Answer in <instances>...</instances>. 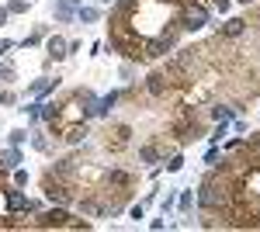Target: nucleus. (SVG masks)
Masks as SVG:
<instances>
[{
    "label": "nucleus",
    "instance_id": "11",
    "mask_svg": "<svg viewBox=\"0 0 260 232\" xmlns=\"http://www.w3.org/2000/svg\"><path fill=\"white\" fill-rule=\"evenodd\" d=\"M136 184V177L128 174V170H108V187H115V191H128Z\"/></svg>",
    "mask_w": 260,
    "mask_h": 232
},
{
    "label": "nucleus",
    "instance_id": "31",
    "mask_svg": "<svg viewBox=\"0 0 260 232\" xmlns=\"http://www.w3.org/2000/svg\"><path fill=\"white\" fill-rule=\"evenodd\" d=\"M250 146H253V149H257V153H260V132H257V136H253V142H250Z\"/></svg>",
    "mask_w": 260,
    "mask_h": 232
},
{
    "label": "nucleus",
    "instance_id": "28",
    "mask_svg": "<svg viewBox=\"0 0 260 232\" xmlns=\"http://www.w3.org/2000/svg\"><path fill=\"white\" fill-rule=\"evenodd\" d=\"M14 101H18V97L11 94V90H4V94H0V104H14Z\"/></svg>",
    "mask_w": 260,
    "mask_h": 232
},
{
    "label": "nucleus",
    "instance_id": "25",
    "mask_svg": "<svg viewBox=\"0 0 260 232\" xmlns=\"http://www.w3.org/2000/svg\"><path fill=\"white\" fill-rule=\"evenodd\" d=\"M24 139H28V132H24V128H14V132H11V146H21Z\"/></svg>",
    "mask_w": 260,
    "mask_h": 232
},
{
    "label": "nucleus",
    "instance_id": "29",
    "mask_svg": "<svg viewBox=\"0 0 260 232\" xmlns=\"http://www.w3.org/2000/svg\"><path fill=\"white\" fill-rule=\"evenodd\" d=\"M31 142H35V149H42V153L49 149V142H45V139H42V136H35V139H31Z\"/></svg>",
    "mask_w": 260,
    "mask_h": 232
},
{
    "label": "nucleus",
    "instance_id": "6",
    "mask_svg": "<svg viewBox=\"0 0 260 232\" xmlns=\"http://www.w3.org/2000/svg\"><path fill=\"white\" fill-rule=\"evenodd\" d=\"M146 94L149 97H167L170 94V83H167V77H163V70H153V73L146 77Z\"/></svg>",
    "mask_w": 260,
    "mask_h": 232
},
{
    "label": "nucleus",
    "instance_id": "2",
    "mask_svg": "<svg viewBox=\"0 0 260 232\" xmlns=\"http://www.w3.org/2000/svg\"><path fill=\"white\" fill-rule=\"evenodd\" d=\"M177 21L184 31H201L208 24V7L205 4H194V0H184L177 7Z\"/></svg>",
    "mask_w": 260,
    "mask_h": 232
},
{
    "label": "nucleus",
    "instance_id": "9",
    "mask_svg": "<svg viewBox=\"0 0 260 232\" xmlns=\"http://www.w3.org/2000/svg\"><path fill=\"white\" fill-rule=\"evenodd\" d=\"M52 174L59 177V180H66V184H73V180H77V174H80V170H77V159H73V156H66V159H56Z\"/></svg>",
    "mask_w": 260,
    "mask_h": 232
},
{
    "label": "nucleus",
    "instance_id": "33",
    "mask_svg": "<svg viewBox=\"0 0 260 232\" xmlns=\"http://www.w3.org/2000/svg\"><path fill=\"white\" fill-rule=\"evenodd\" d=\"M101 4H115V0H101Z\"/></svg>",
    "mask_w": 260,
    "mask_h": 232
},
{
    "label": "nucleus",
    "instance_id": "18",
    "mask_svg": "<svg viewBox=\"0 0 260 232\" xmlns=\"http://www.w3.org/2000/svg\"><path fill=\"white\" fill-rule=\"evenodd\" d=\"M208 115L215 118V121H225V125H229V121H233V115H236V108H225V104H212V111H208Z\"/></svg>",
    "mask_w": 260,
    "mask_h": 232
},
{
    "label": "nucleus",
    "instance_id": "26",
    "mask_svg": "<svg viewBox=\"0 0 260 232\" xmlns=\"http://www.w3.org/2000/svg\"><path fill=\"white\" fill-rule=\"evenodd\" d=\"M66 229H90V222H87V218H70Z\"/></svg>",
    "mask_w": 260,
    "mask_h": 232
},
{
    "label": "nucleus",
    "instance_id": "23",
    "mask_svg": "<svg viewBox=\"0 0 260 232\" xmlns=\"http://www.w3.org/2000/svg\"><path fill=\"white\" fill-rule=\"evenodd\" d=\"M180 212H191V205H194V197H191V191H180Z\"/></svg>",
    "mask_w": 260,
    "mask_h": 232
},
{
    "label": "nucleus",
    "instance_id": "1",
    "mask_svg": "<svg viewBox=\"0 0 260 232\" xmlns=\"http://www.w3.org/2000/svg\"><path fill=\"white\" fill-rule=\"evenodd\" d=\"M198 205H201V212H219V215H225V212H229V205H233L229 180H225V177H219V174L205 177V180H201V187H198Z\"/></svg>",
    "mask_w": 260,
    "mask_h": 232
},
{
    "label": "nucleus",
    "instance_id": "17",
    "mask_svg": "<svg viewBox=\"0 0 260 232\" xmlns=\"http://www.w3.org/2000/svg\"><path fill=\"white\" fill-rule=\"evenodd\" d=\"M18 163H21L18 146H11V149H4V153H0V167H4V170H18Z\"/></svg>",
    "mask_w": 260,
    "mask_h": 232
},
{
    "label": "nucleus",
    "instance_id": "20",
    "mask_svg": "<svg viewBox=\"0 0 260 232\" xmlns=\"http://www.w3.org/2000/svg\"><path fill=\"white\" fill-rule=\"evenodd\" d=\"M77 18H80L83 24H94V21L101 18V11H98V7H80V11H77Z\"/></svg>",
    "mask_w": 260,
    "mask_h": 232
},
{
    "label": "nucleus",
    "instance_id": "10",
    "mask_svg": "<svg viewBox=\"0 0 260 232\" xmlns=\"http://www.w3.org/2000/svg\"><path fill=\"white\" fill-rule=\"evenodd\" d=\"M246 18H225V24H219V35L222 39H240L243 31H246Z\"/></svg>",
    "mask_w": 260,
    "mask_h": 232
},
{
    "label": "nucleus",
    "instance_id": "8",
    "mask_svg": "<svg viewBox=\"0 0 260 232\" xmlns=\"http://www.w3.org/2000/svg\"><path fill=\"white\" fill-rule=\"evenodd\" d=\"M170 52V45L160 39V35H153V39H142V56L146 59H163Z\"/></svg>",
    "mask_w": 260,
    "mask_h": 232
},
{
    "label": "nucleus",
    "instance_id": "15",
    "mask_svg": "<svg viewBox=\"0 0 260 232\" xmlns=\"http://www.w3.org/2000/svg\"><path fill=\"white\" fill-rule=\"evenodd\" d=\"M45 49H49V59H56V62L70 56V42H62V39H49Z\"/></svg>",
    "mask_w": 260,
    "mask_h": 232
},
{
    "label": "nucleus",
    "instance_id": "24",
    "mask_svg": "<svg viewBox=\"0 0 260 232\" xmlns=\"http://www.w3.org/2000/svg\"><path fill=\"white\" fill-rule=\"evenodd\" d=\"M180 167H184V159H180L177 153H174V156H170V159H167V170H170V174H177Z\"/></svg>",
    "mask_w": 260,
    "mask_h": 232
},
{
    "label": "nucleus",
    "instance_id": "30",
    "mask_svg": "<svg viewBox=\"0 0 260 232\" xmlns=\"http://www.w3.org/2000/svg\"><path fill=\"white\" fill-rule=\"evenodd\" d=\"M11 45H14V42H7V39H0V56H4V52H7V49H11Z\"/></svg>",
    "mask_w": 260,
    "mask_h": 232
},
{
    "label": "nucleus",
    "instance_id": "22",
    "mask_svg": "<svg viewBox=\"0 0 260 232\" xmlns=\"http://www.w3.org/2000/svg\"><path fill=\"white\" fill-rule=\"evenodd\" d=\"M28 11V0H11L7 4V14H24Z\"/></svg>",
    "mask_w": 260,
    "mask_h": 232
},
{
    "label": "nucleus",
    "instance_id": "34",
    "mask_svg": "<svg viewBox=\"0 0 260 232\" xmlns=\"http://www.w3.org/2000/svg\"><path fill=\"white\" fill-rule=\"evenodd\" d=\"M240 4H253V0H240Z\"/></svg>",
    "mask_w": 260,
    "mask_h": 232
},
{
    "label": "nucleus",
    "instance_id": "19",
    "mask_svg": "<svg viewBox=\"0 0 260 232\" xmlns=\"http://www.w3.org/2000/svg\"><path fill=\"white\" fill-rule=\"evenodd\" d=\"M59 108H62V104H56V101H49V104H42V108H39V118H45V121L52 125V121L59 118Z\"/></svg>",
    "mask_w": 260,
    "mask_h": 232
},
{
    "label": "nucleus",
    "instance_id": "3",
    "mask_svg": "<svg viewBox=\"0 0 260 232\" xmlns=\"http://www.w3.org/2000/svg\"><path fill=\"white\" fill-rule=\"evenodd\" d=\"M42 194H45L52 205H70V201H77V194H73V184L59 180V177L52 174V170L42 177Z\"/></svg>",
    "mask_w": 260,
    "mask_h": 232
},
{
    "label": "nucleus",
    "instance_id": "35",
    "mask_svg": "<svg viewBox=\"0 0 260 232\" xmlns=\"http://www.w3.org/2000/svg\"><path fill=\"white\" fill-rule=\"evenodd\" d=\"M0 177H4V167H0Z\"/></svg>",
    "mask_w": 260,
    "mask_h": 232
},
{
    "label": "nucleus",
    "instance_id": "14",
    "mask_svg": "<svg viewBox=\"0 0 260 232\" xmlns=\"http://www.w3.org/2000/svg\"><path fill=\"white\" fill-rule=\"evenodd\" d=\"M77 11H80V0H59V4H56V21L77 18Z\"/></svg>",
    "mask_w": 260,
    "mask_h": 232
},
{
    "label": "nucleus",
    "instance_id": "7",
    "mask_svg": "<svg viewBox=\"0 0 260 232\" xmlns=\"http://www.w3.org/2000/svg\"><path fill=\"white\" fill-rule=\"evenodd\" d=\"M4 197H7V215H18V212H28V197L18 191V184L14 187H0Z\"/></svg>",
    "mask_w": 260,
    "mask_h": 232
},
{
    "label": "nucleus",
    "instance_id": "13",
    "mask_svg": "<svg viewBox=\"0 0 260 232\" xmlns=\"http://www.w3.org/2000/svg\"><path fill=\"white\" fill-rule=\"evenodd\" d=\"M59 136L70 142V146H77V142H83V139L90 136V128H87V121H77V125H70V128H59Z\"/></svg>",
    "mask_w": 260,
    "mask_h": 232
},
{
    "label": "nucleus",
    "instance_id": "16",
    "mask_svg": "<svg viewBox=\"0 0 260 232\" xmlns=\"http://www.w3.org/2000/svg\"><path fill=\"white\" fill-rule=\"evenodd\" d=\"M77 208H80L87 218H101V201L98 197H77Z\"/></svg>",
    "mask_w": 260,
    "mask_h": 232
},
{
    "label": "nucleus",
    "instance_id": "32",
    "mask_svg": "<svg viewBox=\"0 0 260 232\" xmlns=\"http://www.w3.org/2000/svg\"><path fill=\"white\" fill-rule=\"evenodd\" d=\"M0 24H7V7H0Z\"/></svg>",
    "mask_w": 260,
    "mask_h": 232
},
{
    "label": "nucleus",
    "instance_id": "5",
    "mask_svg": "<svg viewBox=\"0 0 260 232\" xmlns=\"http://www.w3.org/2000/svg\"><path fill=\"white\" fill-rule=\"evenodd\" d=\"M128 142H132V128L128 125H115L111 132H108V153H121V149H128Z\"/></svg>",
    "mask_w": 260,
    "mask_h": 232
},
{
    "label": "nucleus",
    "instance_id": "12",
    "mask_svg": "<svg viewBox=\"0 0 260 232\" xmlns=\"http://www.w3.org/2000/svg\"><path fill=\"white\" fill-rule=\"evenodd\" d=\"M163 153H167V149H163V146H156V142H149V146H139V163H142V167H156Z\"/></svg>",
    "mask_w": 260,
    "mask_h": 232
},
{
    "label": "nucleus",
    "instance_id": "27",
    "mask_svg": "<svg viewBox=\"0 0 260 232\" xmlns=\"http://www.w3.org/2000/svg\"><path fill=\"white\" fill-rule=\"evenodd\" d=\"M14 184H18V187H21V184H28V174H24V170H14Z\"/></svg>",
    "mask_w": 260,
    "mask_h": 232
},
{
    "label": "nucleus",
    "instance_id": "4",
    "mask_svg": "<svg viewBox=\"0 0 260 232\" xmlns=\"http://www.w3.org/2000/svg\"><path fill=\"white\" fill-rule=\"evenodd\" d=\"M70 218H73V215H66L62 205H52L49 212H42L39 218H35V225H39V229H66V225H70Z\"/></svg>",
    "mask_w": 260,
    "mask_h": 232
},
{
    "label": "nucleus",
    "instance_id": "21",
    "mask_svg": "<svg viewBox=\"0 0 260 232\" xmlns=\"http://www.w3.org/2000/svg\"><path fill=\"white\" fill-rule=\"evenodd\" d=\"M115 104H118V94H115V90H111V94H104V97H101V115H104L108 108H115Z\"/></svg>",
    "mask_w": 260,
    "mask_h": 232
}]
</instances>
